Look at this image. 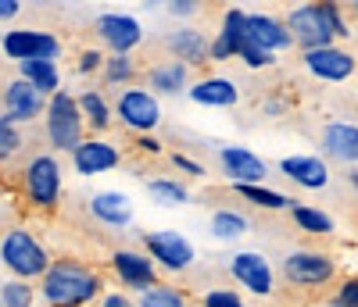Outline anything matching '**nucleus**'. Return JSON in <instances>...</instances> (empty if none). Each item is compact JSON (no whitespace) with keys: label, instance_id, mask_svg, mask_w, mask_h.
<instances>
[{"label":"nucleus","instance_id":"1","mask_svg":"<svg viewBox=\"0 0 358 307\" xmlns=\"http://www.w3.org/2000/svg\"><path fill=\"white\" fill-rule=\"evenodd\" d=\"M47 307H90L104 297V275L76 257H57L50 271L36 283Z\"/></svg>","mask_w":358,"mask_h":307},{"label":"nucleus","instance_id":"2","mask_svg":"<svg viewBox=\"0 0 358 307\" xmlns=\"http://www.w3.org/2000/svg\"><path fill=\"white\" fill-rule=\"evenodd\" d=\"M0 264L11 271V279H25V283H40L50 271L54 257L43 247V239L25 229V225H11L0 236Z\"/></svg>","mask_w":358,"mask_h":307},{"label":"nucleus","instance_id":"3","mask_svg":"<svg viewBox=\"0 0 358 307\" xmlns=\"http://www.w3.org/2000/svg\"><path fill=\"white\" fill-rule=\"evenodd\" d=\"M65 193V172L54 150H40L22 168V197L36 211H54Z\"/></svg>","mask_w":358,"mask_h":307},{"label":"nucleus","instance_id":"4","mask_svg":"<svg viewBox=\"0 0 358 307\" xmlns=\"http://www.w3.org/2000/svg\"><path fill=\"white\" fill-rule=\"evenodd\" d=\"M43 126H47V143L54 154H69L86 140V121H83V111H79V100L76 93L62 89V93H54L47 100V114H43Z\"/></svg>","mask_w":358,"mask_h":307},{"label":"nucleus","instance_id":"5","mask_svg":"<svg viewBox=\"0 0 358 307\" xmlns=\"http://www.w3.org/2000/svg\"><path fill=\"white\" fill-rule=\"evenodd\" d=\"M280 275L290 290L312 293V290H326L337 279V261L322 250H290L280 261Z\"/></svg>","mask_w":358,"mask_h":307},{"label":"nucleus","instance_id":"6","mask_svg":"<svg viewBox=\"0 0 358 307\" xmlns=\"http://www.w3.org/2000/svg\"><path fill=\"white\" fill-rule=\"evenodd\" d=\"M115 118L118 126L133 136H151L162 126V100L151 93L147 86H129V89H118L115 97Z\"/></svg>","mask_w":358,"mask_h":307},{"label":"nucleus","instance_id":"7","mask_svg":"<svg viewBox=\"0 0 358 307\" xmlns=\"http://www.w3.org/2000/svg\"><path fill=\"white\" fill-rule=\"evenodd\" d=\"M140 247H143L147 257L158 264V271H169V275H183L197 261V247L190 243V236H183L179 229L140 232Z\"/></svg>","mask_w":358,"mask_h":307},{"label":"nucleus","instance_id":"8","mask_svg":"<svg viewBox=\"0 0 358 307\" xmlns=\"http://www.w3.org/2000/svg\"><path fill=\"white\" fill-rule=\"evenodd\" d=\"M226 271L236 283V290H244L251 297L268 300L276 293V268L262 250H233L226 261Z\"/></svg>","mask_w":358,"mask_h":307},{"label":"nucleus","instance_id":"9","mask_svg":"<svg viewBox=\"0 0 358 307\" xmlns=\"http://www.w3.org/2000/svg\"><path fill=\"white\" fill-rule=\"evenodd\" d=\"M0 54L15 61V65H25V61H62V40L54 33H43V29H8Z\"/></svg>","mask_w":358,"mask_h":307},{"label":"nucleus","instance_id":"10","mask_svg":"<svg viewBox=\"0 0 358 307\" xmlns=\"http://www.w3.org/2000/svg\"><path fill=\"white\" fill-rule=\"evenodd\" d=\"M287 29H290V36H294V47L297 50H319V47H334V33H330V22H326L322 15V4L315 0V4H297L287 11Z\"/></svg>","mask_w":358,"mask_h":307},{"label":"nucleus","instance_id":"11","mask_svg":"<svg viewBox=\"0 0 358 307\" xmlns=\"http://www.w3.org/2000/svg\"><path fill=\"white\" fill-rule=\"evenodd\" d=\"M111 275H115V283H118V286L129 290V293H136V297L162 283L158 264L147 257L143 250H129V247L111 250Z\"/></svg>","mask_w":358,"mask_h":307},{"label":"nucleus","instance_id":"12","mask_svg":"<svg viewBox=\"0 0 358 307\" xmlns=\"http://www.w3.org/2000/svg\"><path fill=\"white\" fill-rule=\"evenodd\" d=\"M94 33H97V40H101L104 50L133 57V50L143 43V22H136L126 11H104L94 22Z\"/></svg>","mask_w":358,"mask_h":307},{"label":"nucleus","instance_id":"13","mask_svg":"<svg viewBox=\"0 0 358 307\" xmlns=\"http://www.w3.org/2000/svg\"><path fill=\"white\" fill-rule=\"evenodd\" d=\"M319 158H326V165H348L358 168V121H326L319 129Z\"/></svg>","mask_w":358,"mask_h":307},{"label":"nucleus","instance_id":"14","mask_svg":"<svg viewBox=\"0 0 358 307\" xmlns=\"http://www.w3.org/2000/svg\"><path fill=\"white\" fill-rule=\"evenodd\" d=\"M301 65H305V72H308L312 79L337 86V82H348V79L355 75L358 61H355V54H351V50H344L341 43H334V47L305 50V54H301Z\"/></svg>","mask_w":358,"mask_h":307},{"label":"nucleus","instance_id":"15","mask_svg":"<svg viewBox=\"0 0 358 307\" xmlns=\"http://www.w3.org/2000/svg\"><path fill=\"white\" fill-rule=\"evenodd\" d=\"M122 165V150H118L111 140L104 136H86L76 150H72V168L76 175L83 179H94V175H104L111 168Z\"/></svg>","mask_w":358,"mask_h":307},{"label":"nucleus","instance_id":"16","mask_svg":"<svg viewBox=\"0 0 358 307\" xmlns=\"http://www.w3.org/2000/svg\"><path fill=\"white\" fill-rule=\"evenodd\" d=\"M219 165L229 179V186H258V182L268 179V165L258 158L251 147H219Z\"/></svg>","mask_w":358,"mask_h":307},{"label":"nucleus","instance_id":"17","mask_svg":"<svg viewBox=\"0 0 358 307\" xmlns=\"http://www.w3.org/2000/svg\"><path fill=\"white\" fill-rule=\"evenodd\" d=\"M244 43L248 47H258V50H268V54H280V50H290L294 47V36L283 18L268 15V11H248V33H244Z\"/></svg>","mask_w":358,"mask_h":307},{"label":"nucleus","instance_id":"18","mask_svg":"<svg viewBox=\"0 0 358 307\" xmlns=\"http://www.w3.org/2000/svg\"><path fill=\"white\" fill-rule=\"evenodd\" d=\"M0 104H4V118H11L15 126H29V121H36L47 114V97H40L33 86L25 79H11L4 86V93H0Z\"/></svg>","mask_w":358,"mask_h":307},{"label":"nucleus","instance_id":"19","mask_svg":"<svg viewBox=\"0 0 358 307\" xmlns=\"http://www.w3.org/2000/svg\"><path fill=\"white\" fill-rule=\"evenodd\" d=\"M280 175L301 190H326L330 186V165L319 154H287L280 158Z\"/></svg>","mask_w":358,"mask_h":307},{"label":"nucleus","instance_id":"20","mask_svg":"<svg viewBox=\"0 0 358 307\" xmlns=\"http://www.w3.org/2000/svg\"><path fill=\"white\" fill-rule=\"evenodd\" d=\"M165 50L172 61H179V65L187 68H197V65H208V50H212V40H208L197 25H179L172 29V33L165 36Z\"/></svg>","mask_w":358,"mask_h":307},{"label":"nucleus","instance_id":"21","mask_svg":"<svg viewBox=\"0 0 358 307\" xmlns=\"http://www.w3.org/2000/svg\"><path fill=\"white\" fill-rule=\"evenodd\" d=\"M94 222H101L104 229H129L133 225V200L122 190H97L86 200Z\"/></svg>","mask_w":358,"mask_h":307},{"label":"nucleus","instance_id":"22","mask_svg":"<svg viewBox=\"0 0 358 307\" xmlns=\"http://www.w3.org/2000/svg\"><path fill=\"white\" fill-rule=\"evenodd\" d=\"M187 97L197 107L226 111V107H236V100H241V86H236L229 75H201V79H194Z\"/></svg>","mask_w":358,"mask_h":307},{"label":"nucleus","instance_id":"23","mask_svg":"<svg viewBox=\"0 0 358 307\" xmlns=\"http://www.w3.org/2000/svg\"><path fill=\"white\" fill-rule=\"evenodd\" d=\"M143 86L151 89L155 97H183V93H190L194 82H190V68L169 57V61H158V65L147 68Z\"/></svg>","mask_w":358,"mask_h":307},{"label":"nucleus","instance_id":"24","mask_svg":"<svg viewBox=\"0 0 358 307\" xmlns=\"http://www.w3.org/2000/svg\"><path fill=\"white\" fill-rule=\"evenodd\" d=\"M248 229H251V218L241 207H215L212 218H208V232H212V239H219V243L244 239Z\"/></svg>","mask_w":358,"mask_h":307},{"label":"nucleus","instance_id":"25","mask_svg":"<svg viewBox=\"0 0 358 307\" xmlns=\"http://www.w3.org/2000/svg\"><path fill=\"white\" fill-rule=\"evenodd\" d=\"M18 79H25L47 100L54 93H62V68H57V61H25V65H18Z\"/></svg>","mask_w":358,"mask_h":307},{"label":"nucleus","instance_id":"26","mask_svg":"<svg viewBox=\"0 0 358 307\" xmlns=\"http://www.w3.org/2000/svg\"><path fill=\"white\" fill-rule=\"evenodd\" d=\"M76 100H79L86 129H94V133H108L111 129L115 107H111V100L101 93V89H83V93H76Z\"/></svg>","mask_w":358,"mask_h":307},{"label":"nucleus","instance_id":"27","mask_svg":"<svg viewBox=\"0 0 358 307\" xmlns=\"http://www.w3.org/2000/svg\"><path fill=\"white\" fill-rule=\"evenodd\" d=\"M143 193L151 197L155 204H162V207H183V204L194 200V193H190L187 182H179V179H172V175L147 179V182H143Z\"/></svg>","mask_w":358,"mask_h":307},{"label":"nucleus","instance_id":"28","mask_svg":"<svg viewBox=\"0 0 358 307\" xmlns=\"http://www.w3.org/2000/svg\"><path fill=\"white\" fill-rule=\"evenodd\" d=\"M229 193H236L244 204H251L258 211H290L297 204L290 193H280L273 186H265V182H258V186H229Z\"/></svg>","mask_w":358,"mask_h":307},{"label":"nucleus","instance_id":"29","mask_svg":"<svg viewBox=\"0 0 358 307\" xmlns=\"http://www.w3.org/2000/svg\"><path fill=\"white\" fill-rule=\"evenodd\" d=\"M290 222L301 229L305 236H334L337 232L334 214L322 211V207H312V204H294L290 207Z\"/></svg>","mask_w":358,"mask_h":307},{"label":"nucleus","instance_id":"30","mask_svg":"<svg viewBox=\"0 0 358 307\" xmlns=\"http://www.w3.org/2000/svg\"><path fill=\"white\" fill-rule=\"evenodd\" d=\"M136 304L140 307H190V297L179 290V286H172V283H158V286H151L147 293H140Z\"/></svg>","mask_w":358,"mask_h":307},{"label":"nucleus","instance_id":"31","mask_svg":"<svg viewBox=\"0 0 358 307\" xmlns=\"http://www.w3.org/2000/svg\"><path fill=\"white\" fill-rule=\"evenodd\" d=\"M136 79V61L133 57H126V54H108V61H104V82L115 89H129V86H136L133 82Z\"/></svg>","mask_w":358,"mask_h":307},{"label":"nucleus","instance_id":"32","mask_svg":"<svg viewBox=\"0 0 358 307\" xmlns=\"http://www.w3.org/2000/svg\"><path fill=\"white\" fill-rule=\"evenodd\" d=\"M40 293L33 283H25V279H4L0 283V304L4 307H36Z\"/></svg>","mask_w":358,"mask_h":307},{"label":"nucleus","instance_id":"33","mask_svg":"<svg viewBox=\"0 0 358 307\" xmlns=\"http://www.w3.org/2000/svg\"><path fill=\"white\" fill-rule=\"evenodd\" d=\"M197 307H248L244 293L233 290V286H215V290H204Z\"/></svg>","mask_w":358,"mask_h":307},{"label":"nucleus","instance_id":"34","mask_svg":"<svg viewBox=\"0 0 358 307\" xmlns=\"http://www.w3.org/2000/svg\"><path fill=\"white\" fill-rule=\"evenodd\" d=\"M244 33H248V11H244V8H229V11H222L219 36H226V40H233V43H241V47H244Z\"/></svg>","mask_w":358,"mask_h":307},{"label":"nucleus","instance_id":"35","mask_svg":"<svg viewBox=\"0 0 358 307\" xmlns=\"http://www.w3.org/2000/svg\"><path fill=\"white\" fill-rule=\"evenodd\" d=\"M322 4V15H326V22H330V33H334V40L344 47L348 40H351V25L344 22V11H341V4L337 0H319Z\"/></svg>","mask_w":358,"mask_h":307},{"label":"nucleus","instance_id":"36","mask_svg":"<svg viewBox=\"0 0 358 307\" xmlns=\"http://www.w3.org/2000/svg\"><path fill=\"white\" fill-rule=\"evenodd\" d=\"M236 61H244L251 72H262V68H273V65H276V54H268V50H258V47H248V43H244V50H241V57H236Z\"/></svg>","mask_w":358,"mask_h":307},{"label":"nucleus","instance_id":"37","mask_svg":"<svg viewBox=\"0 0 358 307\" xmlns=\"http://www.w3.org/2000/svg\"><path fill=\"white\" fill-rule=\"evenodd\" d=\"M169 165L179 172V175H190V179H204V165L201 161H194L190 154H183V150H172V158H169Z\"/></svg>","mask_w":358,"mask_h":307},{"label":"nucleus","instance_id":"38","mask_svg":"<svg viewBox=\"0 0 358 307\" xmlns=\"http://www.w3.org/2000/svg\"><path fill=\"white\" fill-rule=\"evenodd\" d=\"M241 43H233V40H226V36H215L212 40V50H208V57L215 61V65H222V61H229V57H241Z\"/></svg>","mask_w":358,"mask_h":307},{"label":"nucleus","instance_id":"39","mask_svg":"<svg viewBox=\"0 0 358 307\" xmlns=\"http://www.w3.org/2000/svg\"><path fill=\"white\" fill-rule=\"evenodd\" d=\"M104 61H108L104 50H83L76 68H79V75H94V72H104Z\"/></svg>","mask_w":358,"mask_h":307},{"label":"nucleus","instance_id":"40","mask_svg":"<svg viewBox=\"0 0 358 307\" xmlns=\"http://www.w3.org/2000/svg\"><path fill=\"white\" fill-rule=\"evenodd\" d=\"M330 307H358V279H344L330 300Z\"/></svg>","mask_w":358,"mask_h":307},{"label":"nucleus","instance_id":"41","mask_svg":"<svg viewBox=\"0 0 358 307\" xmlns=\"http://www.w3.org/2000/svg\"><path fill=\"white\" fill-rule=\"evenodd\" d=\"M165 11H169V18H194L201 11V4H194V0H169Z\"/></svg>","mask_w":358,"mask_h":307},{"label":"nucleus","instance_id":"42","mask_svg":"<svg viewBox=\"0 0 358 307\" xmlns=\"http://www.w3.org/2000/svg\"><path fill=\"white\" fill-rule=\"evenodd\" d=\"M97 307H140L129 293H122V290H111V293H104L101 300H97Z\"/></svg>","mask_w":358,"mask_h":307},{"label":"nucleus","instance_id":"43","mask_svg":"<svg viewBox=\"0 0 358 307\" xmlns=\"http://www.w3.org/2000/svg\"><path fill=\"white\" fill-rule=\"evenodd\" d=\"M287 107H290V104H287L280 93H273V97H265V100H262V114H265V118H283Z\"/></svg>","mask_w":358,"mask_h":307},{"label":"nucleus","instance_id":"44","mask_svg":"<svg viewBox=\"0 0 358 307\" xmlns=\"http://www.w3.org/2000/svg\"><path fill=\"white\" fill-rule=\"evenodd\" d=\"M133 143L143 154H162V140H155V136H133Z\"/></svg>","mask_w":358,"mask_h":307},{"label":"nucleus","instance_id":"45","mask_svg":"<svg viewBox=\"0 0 358 307\" xmlns=\"http://www.w3.org/2000/svg\"><path fill=\"white\" fill-rule=\"evenodd\" d=\"M18 11H22L18 0H0V22H11V18H18Z\"/></svg>","mask_w":358,"mask_h":307},{"label":"nucleus","instance_id":"46","mask_svg":"<svg viewBox=\"0 0 358 307\" xmlns=\"http://www.w3.org/2000/svg\"><path fill=\"white\" fill-rule=\"evenodd\" d=\"M348 182H351V193L358 197V168H351V172H348Z\"/></svg>","mask_w":358,"mask_h":307},{"label":"nucleus","instance_id":"47","mask_svg":"<svg viewBox=\"0 0 358 307\" xmlns=\"http://www.w3.org/2000/svg\"><path fill=\"white\" fill-rule=\"evenodd\" d=\"M4 161H11V154L4 150V140H0V165H4Z\"/></svg>","mask_w":358,"mask_h":307},{"label":"nucleus","instance_id":"48","mask_svg":"<svg viewBox=\"0 0 358 307\" xmlns=\"http://www.w3.org/2000/svg\"><path fill=\"white\" fill-rule=\"evenodd\" d=\"M351 11H355V18H358V0H355V4H351Z\"/></svg>","mask_w":358,"mask_h":307},{"label":"nucleus","instance_id":"49","mask_svg":"<svg viewBox=\"0 0 358 307\" xmlns=\"http://www.w3.org/2000/svg\"><path fill=\"white\" fill-rule=\"evenodd\" d=\"M0 43H4V36H0Z\"/></svg>","mask_w":358,"mask_h":307},{"label":"nucleus","instance_id":"50","mask_svg":"<svg viewBox=\"0 0 358 307\" xmlns=\"http://www.w3.org/2000/svg\"><path fill=\"white\" fill-rule=\"evenodd\" d=\"M0 307H4V304H0Z\"/></svg>","mask_w":358,"mask_h":307}]
</instances>
